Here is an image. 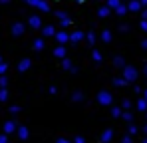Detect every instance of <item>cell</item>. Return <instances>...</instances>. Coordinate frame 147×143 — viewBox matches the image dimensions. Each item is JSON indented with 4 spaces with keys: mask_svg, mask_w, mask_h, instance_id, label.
Wrapping results in <instances>:
<instances>
[{
    "mask_svg": "<svg viewBox=\"0 0 147 143\" xmlns=\"http://www.w3.org/2000/svg\"><path fill=\"white\" fill-rule=\"evenodd\" d=\"M54 38H56V42H58L60 46H66V42H70V34H68L66 30H58Z\"/></svg>",
    "mask_w": 147,
    "mask_h": 143,
    "instance_id": "obj_5",
    "label": "cell"
},
{
    "mask_svg": "<svg viewBox=\"0 0 147 143\" xmlns=\"http://www.w3.org/2000/svg\"><path fill=\"white\" fill-rule=\"evenodd\" d=\"M139 28H141V30L147 34V20H141V22H139Z\"/></svg>",
    "mask_w": 147,
    "mask_h": 143,
    "instance_id": "obj_39",
    "label": "cell"
},
{
    "mask_svg": "<svg viewBox=\"0 0 147 143\" xmlns=\"http://www.w3.org/2000/svg\"><path fill=\"white\" fill-rule=\"evenodd\" d=\"M139 2H141V6H143V8H147V0H139Z\"/></svg>",
    "mask_w": 147,
    "mask_h": 143,
    "instance_id": "obj_48",
    "label": "cell"
},
{
    "mask_svg": "<svg viewBox=\"0 0 147 143\" xmlns=\"http://www.w3.org/2000/svg\"><path fill=\"white\" fill-rule=\"evenodd\" d=\"M121 119L131 123V121H133V113H131V111H123V113H121Z\"/></svg>",
    "mask_w": 147,
    "mask_h": 143,
    "instance_id": "obj_29",
    "label": "cell"
},
{
    "mask_svg": "<svg viewBox=\"0 0 147 143\" xmlns=\"http://www.w3.org/2000/svg\"><path fill=\"white\" fill-rule=\"evenodd\" d=\"M127 12H129V8H127V4H121V6H119V8L115 10V14H117V16H125Z\"/></svg>",
    "mask_w": 147,
    "mask_h": 143,
    "instance_id": "obj_25",
    "label": "cell"
},
{
    "mask_svg": "<svg viewBox=\"0 0 147 143\" xmlns=\"http://www.w3.org/2000/svg\"><path fill=\"white\" fill-rule=\"evenodd\" d=\"M137 133V125L135 123H129V135H135Z\"/></svg>",
    "mask_w": 147,
    "mask_h": 143,
    "instance_id": "obj_35",
    "label": "cell"
},
{
    "mask_svg": "<svg viewBox=\"0 0 147 143\" xmlns=\"http://www.w3.org/2000/svg\"><path fill=\"white\" fill-rule=\"evenodd\" d=\"M72 99L74 101H84V92H82V90H76L72 94Z\"/></svg>",
    "mask_w": 147,
    "mask_h": 143,
    "instance_id": "obj_24",
    "label": "cell"
},
{
    "mask_svg": "<svg viewBox=\"0 0 147 143\" xmlns=\"http://www.w3.org/2000/svg\"><path fill=\"white\" fill-rule=\"evenodd\" d=\"M131 105H133V103H131L129 99H123V101H121V109H125V111H129V107H131Z\"/></svg>",
    "mask_w": 147,
    "mask_h": 143,
    "instance_id": "obj_32",
    "label": "cell"
},
{
    "mask_svg": "<svg viewBox=\"0 0 147 143\" xmlns=\"http://www.w3.org/2000/svg\"><path fill=\"white\" fill-rule=\"evenodd\" d=\"M86 40H88V44H90V46H94V44H96V40H98V38H96V32H88V34H86Z\"/></svg>",
    "mask_w": 147,
    "mask_h": 143,
    "instance_id": "obj_23",
    "label": "cell"
},
{
    "mask_svg": "<svg viewBox=\"0 0 147 143\" xmlns=\"http://www.w3.org/2000/svg\"><path fill=\"white\" fill-rule=\"evenodd\" d=\"M127 8H129V12H141L143 10V6H141L139 0H129L127 2Z\"/></svg>",
    "mask_w": 147,
    "mask_h": 143,
    "instance_id": "obj_12",
    "label": "cell"
},
{
    "mask_svg": "<svg viewBox=\"0 0 147 143\" xmlns=\"http://www.w3.org/2000/svg\"><path fill=\"white\" fill-rule=\"evenodd\" d=\"M6 88H8V78L0 76V90H6Z\"/></svg>",
    "mask_w": 147,
    "mask_h": 143,
    "instance_id": "obj_30",
    "label": "cell"
},
{
    "mask_svg": "<svg viewBox=\"0 0 147 143\" xmlns=\"http://www.w3.org/2000/svg\"><path fill=\"white\" fill-rule=\"evenodd\" d=\"M121 143H133V137H131V135L127 133V135H125V137L121 139Z\"/></svg>",
    "mask_w": 147,
    "mask_h": 143,
    "instance_id": "obj_38",
    "label": "cell"
},
{
    "mask_svg": "<svg viewBox=\"0 0 147 143\" xmlns=\"http://www.w3.org/2000/svg\"><path fill=\"white\" fill-rule=\"evenodd\" d=\"M127 30H129V24H119V32H123V34H125Z\"/></svg>",
    "mask_w": 147,
    "mask_h": 143,
    "instance_id": "obj_40",
    "label": "cell"
},
{
    "mask_svg": "<svg viewBox=\"0 0 147 143\" xmlns=\"http://www.w3.org/2000/svg\"><path fill=\"white\" fill-rule=\"evenodd\" d=\"M111 40H113V34H111V30H103V32H101V42L109 44Z\"/></svg>",
    "mask_w": 147,
    "mask_h": 143,
    "instance_id": "obj_19",
    "label": "cell"
},
{
    "mask_svg": "<svg viewBox=\"0 0 147 143\" xmlns=\"http://www.w3.org/2000/svg\"><path fill=\"white\" fill-rule=\"evenodd\" d=\"M16 135H18V139L26 141V139L30 137V129H28L26 125H18V131H16Z\"/></svg>",
    "mask_w": 147,
    "mask_h": 143,
    "instance_id": "obj_11",
    "label": "cell"
},
{
    "mask_svg": "<svg viewBox=\"0 0 147 143\" xmlns=\"http://www.w3.org/2000/svg\"><path fill=\"white\" fill-rule=\"evenodd\" d=\"M113 86H117V88H125L127 82H125L123 78H113Z\"/></svg>",
    "mask_w": 147,
    "mask_h": 143,
    "instance_id": "obj_27",
    "label": "cell"
},
{
    "mask_svg": "<svg viewBox=\"0 0 147 143\" xmlns=\"http://www.w3.org/2000/svg\"><path fill=\"white\" fill-rule=\"evenodd\" d=\"M121 4H123L121 0H107V4H105V6H107L109 10H113V12H115V10L121 6Z\"/></svg>",
    "mask_w": 147,
    "mask_h": 143,
    "instance_id": "obj_20",
    "label": "cell"
},
{
    "mask_svg": "<svg viewBox=\"0 0 147 143\" xmlns=\"http://www.w3.org/2000/svg\"><path fill=\"white\" fill-rule=\"evenodd\" d=\"M74 2H78V4H84V2H86V0H74Z\"/></svg>",
    "mask_w": 147,
    "mask_h": 143,
    "instance_id": "obj_51",
    "label": "cell"
},
{
    "mask_svg": "<svg viewBox=\"0 0 147 143\" xmlns=\"http://www.w3.org/2000/svg\"><path fill=\"white\" fill-rule=\"evenodd\" d=\"M141 48H143V50H147V38H143V40H141Z\"/></svg>",
    "mask_w": 147,
    "mask_h": 143,
    "instance_id": "obj_46",
    "label": "cell"
},
{
    "mask_svg": "<svg viewBox=\"0 0 147 143\" xmlns=\"http://www.w3.org/2000/svg\"><path fill=\"white\" fill-rule=\"evenodd\" d=\"M0 143H8V135L6 133H0Z\"/></svg>",
    "mask_w": 147,
    "mask_h": 143,
    "instance_id": "obj_42",
    "label": "cell"
},
{
    "mask_svg": "<svg viewBox=\"0 0 147 143\" xmlns=\"http://www.w3.org/2000/svg\"><path fill=\"white\" fill-rule=\"evenodd\" d=\"M10 113H20V105H10Z\"/></svg>",
    "mask_w": 147,
    "mask_h": 143,
    "instance_id": "obj_37",
    "label": "cell"
},
{
    "mask_svg": "<svg viewBox=\"0 0 147 143\" xmlns=\"http://www.w3.org/2000/svg\"><path fill=\"white\" fill-rule=\"evenodd\" d=\"M8 99V90H0V101H6Z\"/></svg>",
    "mask_w": 147,
    "mask_h": 143,
    "instance_id": "obj_34",
    "label": "cell"
},
{
    "mask_svg": "<svg viewBox=\"0 0 147 143\" xmlns=\"http://www.w3.org/2000/svg\"><path fill=\"white\" fill-rule=\"evenodd\" d=\"M141 97H145V99H147V88L143 90V95H141Z\"/></svg>",
    "mask_w": 147,
    "mask_h": 143,
    "instance_id": "obj_49",
    "label": "cell"
},
{
    "mask_svg": "<svg viewBox=\"0 0 147 143\" xmlns=\"http://www.w3.org/2000/svg\"><path fill=\"white\" fill-rule=\"evenodd\" d=\"M143 74H145V76H147V64H145V66H143Z\"/></svg>",
    "mask_w": 147,
    "mask_h": 143,
    "instance_id": "obj_52",
    "label": "cell"
},
{
    "mask_svg": "<svg viewBox=\"0 0 147 143\" xmlns=\"http://www.w3.org/2000/svg\"><path fill=\"white\" fill-rule=\"evenodd\" d=\"M82 40H86V34L82 30H76L70 34V42H82Z\"/></svg>",
    "mask_w": 147,
    "mask_h": 143,
    "instance_id": "obj_15",
    "label": "cell"
},
{
    "mask_svg": "<svg viewBox=\"0 0 147 143\" xmlns=\"http://www.w3.org/2000/svg\"><path fill=\"white\" fill-rule=\"evenodd\" d=\"M56 143H72V141H70V139H66V137H58Z\"/></svg>",
    "mask_w": 147,
    "mask_h": 143,
    "instance_id": "obj_43",
    "label": "cell"
},
{
    "mask_svg": "<svg viewBox=\"0 0 147 143\" xmlns=\"http://www.w3.org/2000/svg\"><path fill=\"white\" fill-rule=\"evenodd\" d=\"M24 2H28V0H24Z\"/></svg>",
    "mask_w": 147,
    "mask_h": 143,
    "instance_id": "obj_56",
    "label": "cell"
},
{
    "mask_svg": "<svg viewBox=\"0 0 147 143\" xmlns=\"http://www.w3.org/2000/svg\"><path fill=\"white\" fill-rule=\"evenodd\" d=\"M6 72H8V64H6V62H2V64H0V76H4Z\"/></svg>",
    "mask_w": 147,
    "mask_h": 143,
    "instance_id": "obj_33",
    "label": "cell"
},
{
    "mask_svg": "<svg viewBox=\"0 0 147 143\" xmlns=\"http://www.w3.org/2000/svg\"><path fill=\"white\" fill-rule=\"evenodd\" d=\"M28 4L38 8V10H42V12H50V4L46 0H28Z\"/></svg>",
    "mask_w": 147,
    "mask_h": 143,
    "instance_id": "obj_4",
    "label": "cell"
},
{
    "mask_svg": "<svg viewBox=\"0 0 147 143\" xmlns=\"http://www.w3.org/2000/svg\"><path fill=\"white\" fill-rule=\"evenodd\" d=\"M123 80L127 82V84H133V82H137V78H139V74L137 70L133 68V66H125V70H123Z\"/></svg>",
    "mask_w": 147,
    "mask_h": 143,
    "instance_id": "obj_2",
    "label": "cell"
},
{
    "mask_svg": "<svg viewBox=\"0 0 147 143\" xmlns=\"http://www.w3.org/2000/svg\"><path fill=\"white\" fill-rule=\"evenodd\" d=\"M56 18H58V20H64V18H70V16H68L64 10H56Z\"/></svg>",
    "mask_w": 147,
    "mask_h": 143,
    "instance_id": "obj_31",
    "label": "cell"
},
{
    "mask_svg": "<svg viewBox=\"0 0 147 143\" xmlns=\"http://www.w3.org/2000/svg\"><path fill=\"white\" fill-rule=\"evenodd\" d=\"M0 64H2V56H0Z\"/></svg>",
    "mask_w": 147,
    "mask_h": 143,
    "instance_id": "obj_54",
    "label": "cell"
},
{
    "mask_svg": "<svg viewBox=\"0 0 147 143\" xmlns=\"http://www.w3.org/2000/svg\"><path fill=\"white\" fill-rule=\"evenodd\" d=\"M72 143H86V137H82V135H76Z\"/></svg>",
    "mask_w": 147,
    "mask_h": 143,
    "instance_id": "obj_36",
    "label": "cell"
},
{
    "mask_svg": "<svg viewBox=\"0 0 147 143\" xmlns=\"http://www.w3.org/2000/svg\"><path fill=\"white\" fill-rule=\"evenodd\" d=\"M135 109H137V111H141V113H147V99H145V97H139V99H137Z\"/></svg>",
    "mask_w": 147,
    "mask_h": 143,
    "instance_id": "obj_16",
    "label": "cell"
},
{
    "mask_svg": "<svg viewBox=\"0 0 147 143\" xmlns=\"http://www.w3.org/2000/svg\"><path fill=\"white\" fill-rule=\"evenodd\" d=\"M28 26H30V28H34V30L44 28V26H42V18H40L38 14H32V16L28 18Z\"/></svg>",
    "mask_w": 147,
    "mask_h": 143,
    "instance_id": "obj_8",
    "label": "cell"
},
{
    "mask_svg": "<svg viewBox=\"0 0 147 143\" xmlns=\"http://www.w3.org/2000/svg\"><path fill=\"white\" fill-rule=\"evenodd\" d=\"M44 46H46L44 38H36V40H34V44H32V48H34L36 52H42V50H44Z\"/></svg>",
    "mask_w": 147,
    "mask_h": 143,
    "instance_id": "obj_17",
    "label": "cell"
},
{
    "mask_svg": "<svg viewBox=\"0 0 147 143\" xmlns=\"http://www.w3.org/2000/svg\"><path fill=\"white\" fill-rule=\"evenodd\" d=\"M133 92H135V94H139V95H143V88H139V86H135V88H133Z\"/></svg>",
    "mask_w": 147,
    "mask_h": 143,
    "instance_id": "obj_44",
    "label": "cell"
},
{
    "mask_svg": "<svg viewBox=\"0 0 147 143\" xmlns=\"http://www.w3.org/2000/svg\"><path fill=\"white\" fill-rule=\"evenodd\" d=\"M2 129H4V133H6V135H12V133H16V131H18V123H16L14 119H8V121H4Z\"/></svg>",
    "mask_w": 147,
    "mask_h": 143,
    "instance_id": "obj_3",
    "label": "cell"
},
{
    "mask_svg": "<svg viewBox=\"0 0 147 143\" xmlns=\"http://www.w3.org/2000/svg\"><path fill=\"white\" fill-rule=\"evenodd\" d=\"M121 113H123V109H121V105L119 107H111V117H121Z\"/></svg>",
    "mask_w": 147,
    "mask_h": 143,
    "instance_id": "obj_26",
    "label": "cell"
},
{
    "mask_svg": "<svg viewBox=\"0 0 147 143\" xmlns=\"http://www.w3.org/2000/svg\"><path fill=\"white\" fill-rule=\"evenodd\" d=\"M48 92H50V95H56V94H58V88H56V86H50Z\"/></svg>",
    "mask_w": 147,
    "mask_h": 143,
    "instance_id": "obj_41",
    "label": "cell"
},
{
    "mask_svg": "<svg viewBox=\"0 0 147 143\" xmlns=\"http://www.w3.org/2000/svg\"><path fill=\"white\" fill-rule=\"evenodd\" d=\"M111 139H113V129H111V127L103 129V133L99 135V141H101V143H109Z\"/></svg>",
    "mask_w": 147,
    "mask_h": 143,
    "instance_id": "obj_9",
    "label": "cell"
},
{
    "mask_svg": "<svg viewBox=\"0 0 147 143\" xmlns=\"http://www.w3.org/2000/svg\"><path fill=\"white\" fill-rule=\"evenodd\" d=\"M139 14H141V20H147V8H143Z\"/></svg>",
    "mask_w": 147,
    "mask_h": 143,
    "instance_id": "obj_45",
    "label": "cell"
},
{
    "mask_svg": "<svg viewBox=\"0 0 147 143\" xmlns=\"http://www.w3.org/2000/svg\"><path fill=\"white\" fill-rule=\"evenodd\" d=\"M125 66H127V64H125V58H123V56H113V68H117V70H125Z\"/></svg>",
    "mask_w": 147,
    "mask_h": 143,
    "instance_id": "obj_13",
    "label": "cell"
},
{
    "mask_svg": "<svg viewBox=\"0 0 147 143\" xmlns=\"http://www.w3.org/2000/svg\"><path fill=\"white\" fill-rule=\"evenodd\" d=\"M10 32H12V36H14V38L22 36V34L26 32V24H22V22H14V24H12V30H10Z\"/></svg>",
    "mask_w": 147,
    "mask_h": 143,
    "instance_id": "obj_6",
    "label": "cell"
},
{
    "mask_svg": "<svg viewBox=\"0 0 147 143\" xmlns=\"http://www.w3.org/2000/svg\"><path fill=\"white\" fill-rule=\"evenodd\" d=\"M58 26H60L62 30H66L68 26H72V20H70V18H64V20H60V24H58Z\"/></svg>",
    "mask_w": 147,
    "mask_h": 143,
    "instance_id": "obj_28",
    "label": "cell"
},
{
    "mask_svg": "<svg viewBox=\"0 0 147 143\" xmlns=\"http://www.w3.org/2000/svg\"><path fill=\"white\" fill-rule=\"evenodd\" d=\"M96 99H98L99 105H111V103H113V94H111L109 90H99Z\"/></svg>",
    "mask_w": 147,
    "mask_h": 143,
    "instance_id": "obj_1",
    "label": "cell"
},
{
    "mask_svg": "<svg viewBox=\"0 0 147 143\" xmlns=\"http://www.w3.org/2000/svg\"><path fill=\"white\" fill-rule=\"evenodd\" d=\"M109 14H111V10H109L107 6H101V8H98V16H99V18H107Z\"/></svg>",
    "mask_w": 147,
    "mask_h": 143,
    "instance_id": "obj_21",
    "label": "cell"
},
{
    "mask_svg": "<svg viewBox=\"0 0 147 143\" xmlns=\"http://www.w3.org/2000/svg\"><path fill=\"white\" fill-rule=\"evenodd\" d=\"M56 26H52V24H48V26H44L42 28V38H52V36H56Z\"/></svg>",
    "mask_w": 147,
    "mask_h": 143,
    "instance_id": "obj_10",
    "label": "cell"
},
{
    "mask_svg": "<svg viewBox=\"0 0 147 143\" xmlns=\"http://www.w3.org/2000/svg\"><path fill=\"white\" fill-rule=\"evenodd\" d=\"M32 68V60L30 58H22L20 62H18V66H16V70L20 72V74H24V72H28Z\"/></svg>",
    "mask_w": 147,
    "mask_h": 143,
    "instance_id": "obj_7",
    "label": "cell"
},
{
    "mask_svg": "<svg viewBox=\"0 0 147 143\" xmlns=\"http://www.w3.org/2000/svg\"><path fill=\"white\" fill-rule=\"evenodd\" d=\"M143 133H145V135H147V123H145V125H143Z\"/></svg>",
    "mask_w": 147,
    "mask_h": 143,
    "instance_id": "obj_50",
    "label": "cell"
},
{
    "mask_svg": "<svg viewBox=\"0 0 147 143\" xmlns=\"http://www.w3.org/2000/svg\"><path fill=\"white\" fill-rule=\"evenodd\" d=\"M54 56H56V58L66 60V58H68V56H66V46H58L56 50H54Z\"/></svg>",
    "mask_w": 147,
    "mask_h": 143,
    "instance_id": "obj_18",
    "label": "cell"
},
{
    "mask_svg": "<svg viewBox=\"0 0 147 143\" xmlns=\"http://www.w3.org/2000/svg\"><path fill=\"white\" fill-rule=\"evenodd\" d=\"M62 68L66 72H72V74H78V68L72 64V60L70 58H66V60H62Z\"/></svg>",
    "mask_w": 147,
    "mask_h": 143,
    "instance_id": "obj_14",
    "label": "cell"
},
{
    "mask_svg": "<svg viewBox=\"0 0 147 143\" xmlns=\"http://www.w3.org/2000/svg\"><path fill=\"white\" fill-rule=\"evenodd\" d=\"M141 143H147V137H143V141H141Z\"/></svg>",
    "mask_w": 147,
    "mask_h": 143,
    "instance_id": "obj_53",
    "label": "cell"
},
{
    "mask_svg": "<svg viewBox=\"0 0 147 143\" xmlns=\"http://www.w3.org/2000/svg\"><path fill=\"white\" fill-rule=\"evenodd\" d=\"M92 60H94L96 64H99V62L103 60V54H101L99 50H94V52H92Z\"/></svg>",
    "mask_w": 147,
    "mask_h": 143,
    "instance_id": "obj_22",
    "label": "cell"
},
{
    "mask_svg": "<svg viewBox=\"0 0 147 143\" xmlns=\"http://www.w3.org/2000/svg\"><path fill=\"white\" fill-rule=\"evenodd\" d=\"M145 119H147V113H145Z\"/></svg>",
    "mask_w": 147,
    "mask_h": 143,
    "instance_id": "obj_55",
    "label": "cell"
},
{
    "mask_svg": "<svg viewBox=\"0 0 147 143\" xmlns=\"http://www.w3.org/2000/svg\"><path fill=\"white\" fill-rule=\"evenodd\" d=\"M0 4H2V6H6V4H10V0H0Z\"/></svg>",
    "mask_w": 147,
    "mask_h": 143,
    "instance_id": "obj_47",
    "label": "cell"
}]
</instances>
